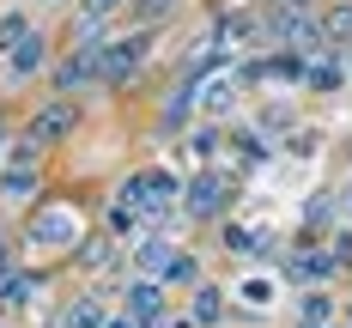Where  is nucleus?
Wrapping results in <instances>:
<instances>
[{"instance_id":"19","label":"nucleus","mask_w":352,"mask_h":328,"mask_svg":"<svg viewBox=\"0 0 352 328\" xmlns=\"http://www.w3.org/2000/svg\"><path fill=\"white\" fill-rule=\"evenodd\" d=\"M328 261H334V267H352V231H340V237L328 243Z\"/></svg>"},{"instance_id":"18","label":"nucleus","mask_w":352,"mask_h":328,"mask_svg":"<svg viewBox=\"0 0 352 328\" xmlns=\"http://www.w3.org/2000/svg\"><path fill=\"white\" fill-rule=\"evenodd\" d=\"M304 79L328 91V85H340V67H334V61H316V67H304Z\"/></svg>"},{"instance_id":"16","label":"nucleus","mask_w":352,"mask_h":328,"mask_svg":"<svg viewBox=\"0 0 352 328\" xmlns=\"http://www.w3.org/2000/svg\"><path fill=\"white\" fill-rule=\"evenodd\" d=\"M225 243H231L237 255H261V237H255V231H243V225H231V231H225Z\"/></svg>"},{"instance_id":"14","label":"nucleus","mask_w":352,"mask_h":328,"mask_svg":"<svg viewBox=\"0 0 352 328\" xmlns=\"http://www.w3.org/2000/svg\"><path fill=\"white\" fill-rule=\"evenodd\" d=\"M31 286H36V280H25V274H6V280H0V304H25Z\"/></svg>"},{"instance_id":"26","label":"nucleus","mask_w":352,"mask_h":328,"mask_svg":"<svg viewBox=\"0 0 352 328\" xmlns=\"http://www.w3.org/2000/svg\"><path fill=\"white\" fill-rule=\"evenodd\" d=\"M6 274H12V250L0 243V280H6Z\"/></svg>"},{"instance_id":"4","label":"nucleus","mask_w":352,"mask_h":328,"mask_svg":"<svg viewBox=\"0 0 352 328\" xmlns=\"http://www.w3.org/2000/svg\"><path fill=\"white\" fill-rule=\"evenodd\" d=\"M79 237V219L67 213V207H49V213H36L31 225V243H73Z\"/></svg>"},{"instance_id":"6","label":"nucleus","mask_w":352,"mask_h":328,"mask_svg":"<svg viewBox=\"0 0 352 328\" xmlns=\"http://www.w3.org/2000/svg\"><path fill=\"white\" fill-rule=\"evenodd\" d=\"M67 128H73V104H49V109H36V122H31V146L61 140Z\"/></svg>"},{"instance_id":"8","label":"nucleus","mask_w":352,"mask_h":328,"mask_svg":"<svg viewBox=\"0 0 352 328\" xmlns=\"http://www.w3.org/2000/svg\"><path fill=\"white\" fill-rule=\"evenodd\" d=\"M128 310H134V322H164V286L140 280V286L128 292Z\"/></svg>"},{"instance_id":"25","label":"nucleus","mask_w":352,"mask_h":328,"mask_svg":"<svg viewBox=\"0 0 352 328\" xmlns=\"http://www.w3.org/2000/svg\"><path fill=\"white\" fill-rule=\"evenodd\" d=\"M207 152H219V134H212V128H207V134H195V158H207Z\"/></svg>"},{"instance_id":"9","label":"nucleus","mask_w":352,"mask_h":328,"mask_svg":"<svg viewBox=\"0 0 352 328\" xmlns=\"http://www.w3.org/2000/svg\"><path fill=\"white\" fill-rule=\"evenodd\" d=\"M322 36L328 43H352V0H340V6L322 12Z\"/></svg>"},{"instance_id":"17","label":"nucleus","mask_w":352,"mask_h":328,"mask_svg":"<svg viewBox=\"0 0 352 328\" xmlns=\"http://www.w3.org/2000/svg\"><path fill=\"white\" fill-rule=\"evenodd\" d=\"M195 322H219V292H212V286L195 292Z\"/></svg>"},{"instance_id":"15","label":"nucleus","mask_w":352,"mask_h":328,"mask_svg":"<svg viewBox=\"0 0 352 328\" xmlns=\"http://www.w3.org/2000/svg\"><path fill=\"white\" fill-rule=\"evenodd\" d=\"M98 322H104V310H98L91 298H79V304H73V316H67V328H98Z\"/></svg>"},{"instance_id":"12","label":"nucleus","mask_w":352,"mask_h":328,"mask_svg":"<svg viewBox=\"0 0 352 328\" xmlns=\"http://www.w3.org/2000/svg\"><path fill=\"white\" fill-rule=\"evenodd\" d=\"M25 36H31V25H25V12H6V19H0V49H6V55H12V49H19Z\"/></svg>"},{"instance_id":"23","label":"nucleus","mask_w":352,"mask_h":328,"mask_svg":"<svg viewBox=\"0 0 352 328\" xmlns=\"http://www.w3.org/2000/svg\"><path fill=\"white\" fill-rule=\"evenodd\" d=\"M304 322H310V328L328 322V298H304Z\"/></svg>"},{"instance_id":"3","label":"nucleus","mask_w":352,"mask_h":328,"mask_svg":"<svg viewBox=\"0 0 352 328\" xmlns=\"http://www.w3.org/2000/svg\"><path fill=\"white\" fill-rule=\"evenodd\" d=\"M170 195H176V177H164V171H140V177L122 188L128 207H158V201H170Z\"/></svg>"},{"instance_id":"20","label":"nucleus","mask_w":352,"mask_h":328,"mask_svg":"<svg viewBox=\"0 0 352 328\" xmlns=\"http://www.w3.org/2000/svg\"><path fill=\"white\" fill-rule=\"evenodd\" d=\"M79 6H85V19H109V12H122L128 0H79Z\"/></svg>"},{"instance_id":"27","label":"nucleus","mask_w":352,"mask_h":328,"mask_svg":"<svg viewBox=\"0 0 352 328\" xmlns=\"http://www.w3.org/2000/svg\"><path fill=\"white\" fill-rule=\"evenodd\" d=\"M104 328H134V322H104Z\"/></svg>"},{"instance_id":"2","label":"nucleus","mask_w":352,"mask_h":328,"mask_svg":"<svg viewBox=\"0 0 352 328\" xmlns=\"http://www.w3.org/2000/svg\"><path fill=\"white\" fill-rule=\"evenodd\" d=\"M146 43H152V36H128V43H109V49H104V85H122L128 73L140 67V61H146Z\"/></svg>"},{"instance_id":"7","label":"nucleus","mask_w":352,"mask_h":328,"mask_svg":"<svg viewBox=\"0 0 352 328\" xmlns=\"http://www.w3.org/2000/svg\"><path fill=\"white\" fill-rule=\"evenodd\" d=\"M219 207H225V182L219 177H195L188 182V213L195 219H212Z\"/></svg>"},{"instance_id":"22","label":"nucleus","mask_w":352,"mask_h":328,"mask_svg":"<svg viewBox=\"0 0 352 328\" xmlns=\"http://www.w3.org/2000/svg\"><path fill=\"white\" fill-rule=\"evenodd\" d=\"M243 298L255 304V310H261V304H274V286H267V280H249V286H243Z\"/></svg>"},{"instance_id":"10","label":"nucleus","mask_w":352,"mask_h":328,"mask_svg":"<svg viewBox=\"0 0 352 328\" xmlns=\"http://www.w3.org/2000/svg\"><path fill=\"white\" fill-rule=\"evenodd\" d=\"M231 98H237V79H212L207 91H201V109H212V116H225V109H231Z\"/></svg>"},{"instance_id":"13","label":"nucleus","mask_w":352,"mask_h":328,"mask_svg":"<svg viewBox=\"0 0 352 328\" xmlns=\"http://www.w3.org/2000/svg\"><path fill=\"white\" fill-rule=\"evenodd\" d=\"M322 274H334L328 255H298V261H292V280H322Z\"/></svg>"},{"instance_id":"11","label":"nucleus","mask_w":352,"mask_h":328,"mask_svg":"<svg viewBox=\"0 0 352 328\" xmlns=\"http://www.w3.org/2000/svg\"><path fill=\"white\" fill-rule=\"evenodd\" d=\"M6 61H12V73H36V67H43V36H25Z\"/></svg>"},{"instance_id":"5","label":"nucleus","mask_w":352,"mask_h":328,"mask_svg":"<svg viewBox=\"0 0 352 328\" xmlns=\"http://www.w3.org/2000/svg\"><path fill=\"white\" fill-rule=\"evenodd\" d=\"M134 261H140V274H146V280H158V286H164V280H170V267H176V250L164 243V237H146Z\"/></svg>"},{"instance_id":"24","label":"nucleus","mask_w":352,"mask_h":328,"mask_svg":"<svg viewBox=\"0 0 352 328\" xmlns=\"http://www.w3.org/2000/svg\"><path fill=\"white\" fill-rule=\"evenodd\" d=\"M170 6H176V0H134V12H140V19H164Z\"/></svg>"},{"instance_id":"21","label":"nucleus","mask_w":352,"mask_h":328,"mask_svg":"<svg viewBox=\"0 0 352 328\" xmlns=\"http://www.w3.org/2000/svg\"><path fill=\"white\" fill-rule=\"evenodd\" d=\"M31 188H36L31 171H6V195H31Z\"/></svg>"},{"instance_id":"1","label":"nucleus","mask_w":352,"mask_h":328,"mask_svg":"<svg viewBox=\"0 0 352 328\" xmlns=\"http://www.w3.org/2000/svg\"><path fill=\"white\" fill-rule=\"evenodd\" d=\"M55 79H61V91H73V85H91V79H104V49H98V43H85L79 55H67V61L55 67Z\"/></svg>"}]
</instances>
